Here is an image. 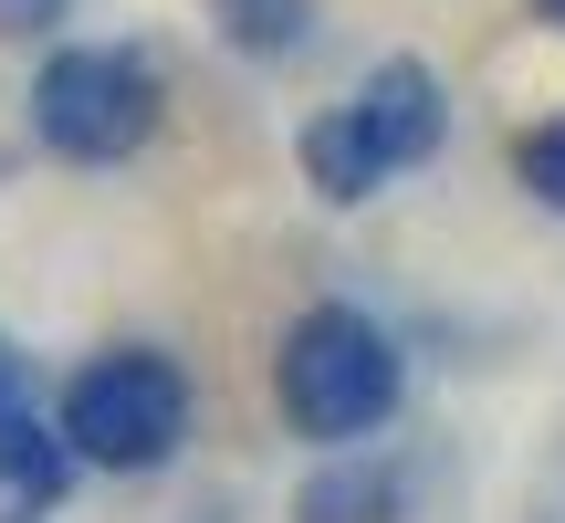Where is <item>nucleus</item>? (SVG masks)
I'll return each instance as SVG.
<instances>
[{"instance_id":"7","label":"nucleus","mask_w":565,"mask_h":523,"mask_svg":"<svg viewBox=\"0 0 565 523\" xmlns=\"http://www.w3.org/2000/svg\"><path fill=\"white\" fill-rule=\"evenodd\" d=\"M74 450H63V429H42L32 419V398L21 408H0V492H11L21 513H42V503H63V482H74Z\"/></svg>"},{"instance_id":"2","label":"nucleus","mask_w":565,"mask_h":523,"mask_svg":"<svg viewBox=\"0 0 565 523\" xmlns=\"http://www.w3.org/2000/svg\"><path fill=\"white\" fill-rule=\"evenodd\" d=\"M53 429L84 471H158L189 440V366L158 356V345H105V356L74 366Z\"/></svg>"},{"instance_id":"11","label":"nucleus","mask_w":565,"mask_h":523,"mask_svg":"<svg viewBox=\"0 0 565 523\" xmlns=\"http://www.w3.org/2000/svg\"><path fill=\"white\" fill-rule=\"evenodd\" d=\"M21 398H32V366H21V345L0 335V408H21Z\"/></svg>"},{"instance_id":"1","label":"nucleus","mask_w":565,"mask_h":523,"mask_svg":"<svg viewBox=\"0 0 565 523\" xmlns=\"http://www.w3.org/2000/svg\"><path fill=\"white\" fill-rule=\"evenodd\" d=\"M273 398L282 419H294V440H366V429L398 408V345H387L377 314H356V303H303L294 324H282V356H273Z\"/></svg>"},{"instance_id":"5","label":"nucleus","mask_w":565,"mask_h":523,"mask_svg":"<svg viewBox=\"0 0 565 523\" xmlns=\"http://www.w3.org/2000/svg\"><path fill=\"white\" fill-rule=\"evenodd\" d=\"M398 513H408L398 461H366L356 440H345L324 471H303V492H294V523H398Z\"/></svg>"},{"instance_id":"12","label":"nucleus","mask_w":565,"mask_h":523,"mask_svg":"<svg viewBox=\"0 0 565 523\" xmlns=\"http://www.w3.org/2000/svg\"><path fill=\"white\" fill-rule=\"evenodd\" d=\"M534 11H545V21H555V32H565V0H534Z\"/></svg>"},{"instance_id":"10","label":"nucleus","mask_w":565,"mask_h":523,"mask_svg":"<svg viewBox=\"0 0 565 523\" xmlns=\"http://www.w3.org/2000/svg\"><path fill=\"white\" fill-rule=\"evenodd\" d=\"M63 21V0H0V42H42Z\"/></svg>"},{"instance_id":"6","label":"nucleus","mask_w":565,"mask_h":523,"mask_svg":"<svg viewBox=\"0 0 565 523\" xmlns=\"http://www.w3.org/2000/svg\"><path fill=\"white\" fill-rule=\"evenodd\" d=\"M303 189H315L324 210H356V200H377V189H387L377 147L356 137V116H345V105H324V116L303 126Z\"/></svg>"},{"instance_id":"8","label":"nucleus","mask_w":565,"mask_h":523,"mask_svg":"<svg viewBox=\"0 0 565 523\" xmlns=\"http://www.w3.org/2000/svg\"><path fill=\"white\" fill-rule=\"evenodd\" d=\"M210 21H221L231 53L282 63V53H303V32H315V0H210Z\"/></svg>"},{"instance_id":"3","label":"nucleus","mask_w":565,"mask_h":523,"mask_svg":"<svg viewBox=\"0 0 565 523\" xmlns=\"http://www.w3.org/2000/svg\"><path fill=\"white\" fill-rule=\"evenodd\" d=\"M32 137L74 168H116L158 137V74L116 42H63L32 74Z\"/></svg>"},{"instance_id":"9","label":"nucleus","mask_w":565,"mask_h":523,"mask_svg":"<svg viewBox=\"0 0 565 523\" xmlns=\"http://www.w3.org/2000/svg\"><path fill=\"white\" fill-rule=\"evenodd\" d=\"M513 179H524L545 210H565V116H555V126H534V137L513 147Z\"/></svg>"},{"instance_id":"4","label":"nucleus","mask_w":565,"mask_h":523,"mask_svg":"<svg viewBox=\"0 0 565 523\" xmlns=\"http://www.w3.org/2000/svg\"><path fill=\"white\" fill-rule=\"evenodd\" d=\"M345 116H356V137L377 147L387 179H398V168H419V158H440V137H450V95H440V74H429L419 53L377 63V74L345 95Z\"/></svg>"}]
</instances>
